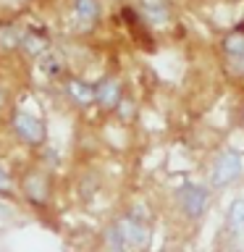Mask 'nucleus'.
I'll list each match as a JSON object with an SVG mask.
<instances>
[{
  "mask_svg": "<svg viewBox=\"0 0 244 252\" xmlns=\"http://www.w3.org/2000/svg\"><path fill=\"white\" fill-rule=\"evenodd\" d=\"M8 126H11V134L19 145L29 150L47 147V124L42 116L31 113L27 108H13L8 116Z\"/></svg>",
  "mask_w": 244,
  "mask_h": 252,
  "instance_id": "4",
  "label": "nucleus"
},
{
  "mask_svg": "<svg viewBox=\"0 0 244 252\" xmlns=\"http://www.w3.org/2000/svg\"><path fill=\"white\" fill-rule=\"evenodd\" d=\"M242 176H244V155H242L236 147H223V150H218L215 158L210 160L208 187L218 194V192H226V189H231Z\"/></svg>",
  "mask_w": 244,
  "mask_h": 252,
  "instance_id": "3",
  "label": "nucleus"
},
{
  "mask_svg": "<svg viewBox=\"0 0 244 252\" xmlns=\"http://www.w3.org/2000/svg\"><path fill=\"white\" fill-rule=\"evenodd\" d=\"M66 97L71 100V105L76 108H92L97 97H94V84L87 82V79H79V76H71L66 82Z\"/></svg>",
  "mask_w": 244,
  "mask_h": 252,
  "instance_id": "9",
  "label": "nucleus"
},
{
  "mask_svg": "<svg viewBox=\"0 0 244 252\" xmlns=\"http://www.w3.org/2000/svg\"><path fill=\"white\" fill-rule=\"evenodd\" d=\"M42 71L47 76H61V71H63V63H61V58L58 55H45L42 58Z\"/></svg>",
  "mask_w": 244,
  "mask_h": 252,
  "instance_id": "16",
  "label": "nucleus"
},
{
  "mask_svg": "<svg viewBox=\"0 0 244 252\" xmlns=\"http://www.w3.org/2000/svg\"><path fill=\"white\" fill-rule=\"evenodd\" d=\"M223 234L228 239V247L244 250V194L231 197L223 213Z\"/></svg>",
  "mask_w": 244,
  "mask_h": 252,
  "instance_id": "6",
  "label": "nucleus"
},
{
  "mask_svg": "<svg viewBox=\"0 0 244 252\" xmlns=\"http://www.w3.org/2000/svg\"><path fill=\"white\" fill-rule=\"evenodd\" d=\"M220 53L226 58V66L231 68V74L244 76V32L234 29L220 39Z\"/></svg>",
  "mask_w": 244,
  "mask_h": 252,
  "instance_id": "7",
  "label": "nucleus"
},
{
  "mask_svg": "<svg viewBox=\"0 0 244 252\" xmlns=\"http://www.w3.org/2000/svg\"><path fill=\"white\" fill-rule=\"evenodd\" d=\"M21 50L29 53V55H42L47 50V37L45 34H34V32H24Z\"/></svg>",
  "mask_w": 244,
  "mask_h": 252,
  "instance_id": "13",
  "label": "nucleus"
},
{
  "mask_svg": "<svg viewBox=\"0 0 244 252\" xmlns=\"http://www.w3.org/2000/svg\"><path fill=\"white\" fill-rule=\"evenodd\" d=\"M113 113L121 124H131V118L137 116V102H134V97H129V94H123V100L118 102V108Z\"/></svg>",
  "mask_w": 244,
  "mask_h": 252,
  "instance_id": "15",
  "label": "nucleus"
},
{
  "mask_svg": "<svg viewBox=\"0 0 244 252\" xmlns=\"http://www.w3.org/2000/svg\"><path fill=\"white\" fill-rule=\"evenodd\" d=\"M213 189L208 187V181H181L173 189V205H176L179 216L189 220V223H200V220L210 213L213 205Z\"/></svg>",
  "mask_w": 244,
  "mask_h": 252,
  "instance_id": "1",
  "label": "nucleus"
},
{
  "mask_svg": "<svg viewBox=\"0 0 244 252\" xmlns=\"http://www.w3.org/2000/svg\"><path fill=\"white\" fill-rule=\"evenodd\" d=\"M8 105V94H5V90H3V87H0V110H3Z\"/></svg>",
  "mask_w": 244,
  "mask_h": 252,
  "instance_id": "18",
  "label": "nucleus"
},
{
  "mask_svg": "<svg viewBox=\"0 0 244 252\" xmlns=\"http://www.w3.org/2000/svg\"><path fill=\"white\" fill-rule=\"evenodd\" d=\"M94 97H97V105L100 110L105 113H113L118 108V102L123 100V87L116 76H102L100 82H94Z\"/></svg>",
  "mask_w": 244,
  "mask_h": 252,
  "instance_id": "8",
  "label": "nucleus"
},
{
  "mask_svg": "<svg viewBox=\"0 0 244 252\" xmlns=\"http://www.w3.org/2000/svg\"><path fill=\"white\" fill-rule=\"evenodd\" d=\"M142 16H145L147 24L152 27H165L171 21V5L168 0H139Z\"/></svg>",
  "mask_w": 244,
  "mask_h": 252,
  "instance_id": "10",
  "label": "nucleus"
},
{
  "mask_svg": "<svg viewBox=\"0 0 244 252\" xmlns=\"http://www.w3.org/2000/svg\"><path fill=\"white\" fill-rule=\"evenodd\" d=\"M239 124L244 126V105H242V110H239Z\"/></svg>",
  "mask_w": 244,
  "mask_h": 252,
  "instance_id": "19",
  "label": "nucleus"
},
{
  "mask_svg": "<svg viewBox=\"0 0 244 252\" xmlns=\"http://www.w3.org/2000/svg\"><path fill=\"white\" fill-rule=\"evenodd\" d=\"M19 192H21L24 202H27L29 208H37V210L47 208L50 200H53V176H50V171L42 168V165L29 168L19 179Z\"/></svg>",
  "mask_w": 244,
  "mask_h": 252,
  "instance_id": "5",
  "label": "nucleus"
},
{
  "mask_svg": "<svg viewBox=\"0 0 244 252\" xmlns=\"http://www.w3.org/2000/svg\"><path fill=\"white\" fill-rule=\"evenodd\" d=\"M102 247H105V252H131L129 244L123 242L121 231L116 228V223L110 220V223L102 228Z\"/></svg>",
  "mask_w": 244,
  "mask_h": 252,
  "instance_id": "12",
  "label": "nucleus"
},
{
  "mask_svg": "<svg viewBox=\"0 0 244 252\" xmlns=\"http://www.w3.org/2000/svg\"><path fill=\"white\" fill-rule=\"evenodd\" d=\"M116 228L121 231L123 242L129 244L131 252H145L150 250V244H152V218H150V213L142 208L139 202L129 205L121 216L113 218Z\"/></svg>",
  "mask_w": 244,
  "mask_h": 252,
  "instance_id": "2",
  "label": "nucleus"
},
{
  "mask_svg": "<svg viewBox=\"0 0 244 252\" xmlns=\"http://www.w3.org/2000/svg\"><path fill=\"white\" fill-rule=\"evenodd\" d=\"M21 39H24V34L13 27V24H3V27H0V47L13 50V47H21Z\"/></svg>",
  "mask_w": 244,
  "mask_h": 252,
  "instance_id": "14",
  "label": "nucleus"
},
{
  "mask_svg": "<svg viewBox=\"0 0 244 252\" xmlns=\"http://www.w3.org/2000/svg\"><path fill=\"white\" fill-rule=\"evenodd\" d=\"M16 192V181L13 176L3 168V163H0V197H11Z\"/></svg>",
  "mask_w": 244,
  "mask_h": 252,
  "instance_id": "17",
  "label": "nucleus"
},
{
  "mask_svg": "<svg viewBox=\"0 0 244 252\" xmlns=\"http://www.w3.org/2000/svg\"><path fill=\"white\" fill-rule=\"evenodd\" d=\"M100 0H74V16L82 27H94L100 21Z\"/></svg>",
  "mask_w": 244,
  "mask_h": 252,
  "instance_id": "11",
  "label": "nucleus"
}]
</instances>
